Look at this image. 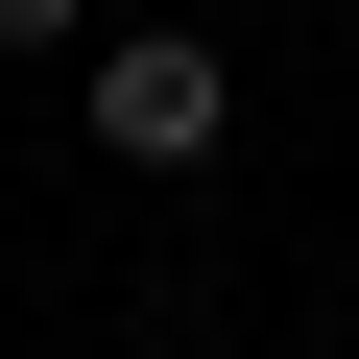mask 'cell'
I'll return each mask as SVG.
<instances>
[{"label":"cell","mask_w":359,"mask_h":359,"mask_svg":"<svg viewBox=\"0 0 359 359\" xmlns=\"http://www.w3.org/2000/svg\"><path fill=\"white\" fill-rule=\"evenodd\" d=\"M72 96H96V168H216L240 144V48H192V25H120Z\"/></svg>","instance_id":"obj_1"},{"label":"cell","mask_w":359,"mask_h":359,"mask_svg":"<svg viewBox=\"0 0 359 359\" xmlns=\"http://www.w3.org/2000/svg\"><path fill=\"white\" fill-rule=\"evenodd\" d=\"M0 48H96V0H0Z\"/></svg>","instance_id":"obj_2"},{"label":"cell","mask_w":359,"mask_h":359,"mask_svg":"<svg viewBox=\"0 0 359 359\" xmlns=\"http://www.w3.org/2000/svg\"><path fill=\"white\" fill-rule=\"evenodd\" d=\"M192 359H240V335H192Z\"/></svg>","instance_id":"obj_3"}]
</instances>
